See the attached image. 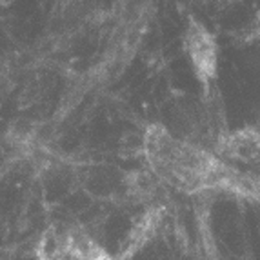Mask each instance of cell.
<instances>
[{"label":"cell","instance_id":"obj_1","mask_svg":"<svg viewBox=\"0 0 260 260\" xmlns=\"http://www.w3.org/2000/svg\"><path fill=\"white\" fill-rule=\"evenodd\" d=\"M144 144L149 164L173 186L195 191L224 182L228 171L220 160L160 127H151Z\"/></svg>","mask_w":260,"mask_h":260},{"label":"cell","instance_id":"obj_4","mask_svg":"<svg viewBox=\"0 0 260 260\" xmlns=\"http://www.w3.org/2000/svg\"><path fill=\"white\" fill-rule=\"evenodd\" d=\"M217 151L218 155L233 162L260 166V131L244 127V129L224 135L218 139Z\"/></svg>","mask_w":260,"mask_h":260},{"label":"cell","instance_id":"obj_2","mask_svg":"<svg viewBox=\"0 0 260 260\" xmlns=\"http://www.w3.org/2000/svg\"><path fill=\"white\" fill-rule=\"evenodd\" d=\"M40 247L42 260H113L89 237L70 230L49 233Z\"/></svg>","mask_w":260,"mask_h":260},{"label":"cell","instance_id":"obj_3","mask_svg":"<svg viewBox=\"0 0 260 260\" xmlns=\"http://www.w3.org/2000/svg\"><path fill=\"white\" fill-rule=\"evenodd\" d=\"M184 49L195 75L208 87L218 73V44L215 37L200 22L193 20L184 35Z\"/></svg>","mask_w":260,"mask_h":260}]
</instances>
